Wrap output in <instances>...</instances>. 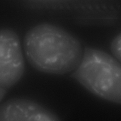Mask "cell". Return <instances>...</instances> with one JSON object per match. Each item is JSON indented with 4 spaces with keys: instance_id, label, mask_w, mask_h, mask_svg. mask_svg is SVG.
<instances>
[{
    "instance_id": "277c9868",
    "label": "cell",
    "mask_w": 121,
    "mask_h": 121,
    "mask_svg": "<svg viewBox=\"0 0 121 121\" xmlns=\"http://www.w3.org/2000/svg\"><path fill=\"white\" fill-rule=\"evenodd\" d=\"M0 121H60L52 111L32 100L11 99L0 106Z\"/></svg>"
},
{
    "instance_id": "8992f818",
    "label": "cell",
    "mask_w": 121,
    "mask_h": 121,
    "mask_svg": "<svg viewBox=\"0 0 121 121\" xmlns=\"http://www.w3.org/2000/svg\"><path fill=\"white\" fill-rule=\"evenodd\" d=\"M6 89L0 87V102L2 101L5 96L7 92Z\"/></svg>"
},
{
    "instance_id": "6da1fadb",
    "label": "cell",
    "mask_w": 121,
    "mask_h": 121,
    "mask_svg": "<svg viewBox=\"0 0 121 121\" xmlns=\"http://www.w3.org/2000/svg\"><path fill=\"white\" fill-rule=\"evenodd\" d=\"M23 46L30 65L49 74H64L75 70L83 55L81 43L76 38L48 23L38 25L28 31Z\"/></svg>"
},
{
    "instance_id": "7a4b0ae2",
    "label": "cell",
    "mask_w": 121,
    "mask_h": 121,
    "mask_svg": "<svg viewBox=\"0 0 121 121\" xmlns=\"http://www.w3.org/2000/svg\"><path fill=\"white\" fill-rule=\"evenodd\" d=\"M71 76L97 96L121 105V63L108 53L85 48Z\"/></svg>"
},
{
    "instance_id": "3957f363",
    "label": "cell",
    "mask_w": 121,
    "mask_h": 121,
    "mask_svg": "<svg viewBox=\"0 0 121 121\" xmlns=\"http://www.w3.org/2000/svg\"><path fill=\"white\" fill-rule=\"evenodd\" d=\"M25 60L19 37L9 29L0 30V87L8 89L22 77Z\"/></svg>"
},
{
    "instance_id": "5b68a950",
    "label": "cell",
    "mask_w": 121,
    "mask_h": 121,
    "mask_svg": "<svg viewBox=\"0 0 121 121\" xmlns=\"http://www.w3.org/2000/svg\"><path fill=\"white\" fill-rule=\"evenodd\" d=\"M111 49L115 58L121 63V34L113 40L111 45Z\"/></svg>"
}]
</instances>
